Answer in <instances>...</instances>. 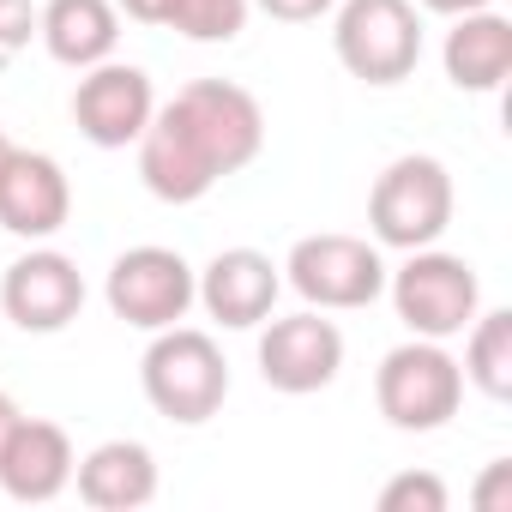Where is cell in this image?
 I'll return each mask as SVG.
<instances>
[{
	"mask_svg": "<svg viewBox=\"0 0 512 512\" xmlns=\"http://www.w3.org/2000/svg\"><path fill=\"white\" fill-rule=\"evenodd\" d=\"M260 151H266V115L253 91L229 79H193L139 133V175L163 205H193Z\"/></svg>",
	"mask_w": 512,
	"mask_h": 512,
	"instance_id": "6da1fadb",
	"label": "cell"
},
{
	"mask_svg": "<svg viewBox=\"0 0 512 512\" xmlns=\"http://www.w3.org/2000/svg\"><path fill=\"white\" fill-rule=\"evenodd\" d=\"M139 386H145V398H151L157 416H169V422H181V428H199V422H211V416L223 410V398H229V362H223V350H217L205 332H193V326H163V332L151 338L145 362H139Z\"/></svg>",
	"mask_w": 512,
	"mask_h": 512,
	"instance_id": "7a4b0ae2",
	"label": "cell"
},
{
	"mask_svg": "<svg viewBox=\"0 0 512 512\" xmlns=\"http://www.w3.org/2000/svg\"><path fill=\"white\" fill-rule=\"evenodd\" d=\"M374 404L398 434H434L464 404V368L446 356V344L410 338V344L386 350V362L374 374Z\"/></svg>",
	"mask_w": 512,
	"mask_h": 512,
	"instance_id": "3957f363",
	"label": "cell"
},
{
	"mask_svg": "<svg viewBox=\"0 0 512 512\" xmlns=\"http://www.w3.org/2000/svg\"><path fill=\"white\" fill-rule=\"evenodd\" d=\"M452 223V175L440 157H392L368 193V229L380 247L416 253L434 247Z\"/></svg>",
	"mask_w": 512,
	"mask_h": 512,
	"instance_id": "277c9868",
	"label": "cell"
},
{
	"mask_svg": "<svg viewBox=\"0 0 512 512\" xmlns=\"http://www.w3.org/2000/svg\"><path fill=\"white\" fill-rule=\"evenodd\" d=\"M386 284H392L398 320L416 338H434V344L458 338L482 314V278H476V266L458 260V253H440V247H416L398 272H386Z\"/></svg>",
	"mask_w": 512,
	"mask_h": 512,
	"instance_id": "5b68a950",
	"label": "cell"
},
{
	"mask_svg": "<svg viewBox=\"0 0 512 512\" xmlns=\"http://www.w3.org/2000/svg\"><path fill=\"white\" fill-rule=\"evenodd\" d=\"M332 49L362 85H404L422 61V13L416 0H344Z\"/></svg>",
	"mask_w": 512,
	"mask_h": 512,
	"instance_id": "8992f818",
	"label": "cell"
},
{
	"mask_svg": "<svg viewBox=\"0 0 512 512\" xmlns=\"http://www.w3.org/2000/svg\"><path fill=\"white\" fill-rule=\"evenodd\" d=\"M284 278H290V290H296L308 308L344 314V308L380 302V290H386V260H380L374 241L326 229V235H302V241L290 247Z\"/></svg>",
	"mask_w": 512,
	"mask_h": 512,
	"instance_id": "52a82bcc",
	"label": "cell"
},
{
	"mask_svg": "<svg viewBox=\"0 0 512 512\" xmlns=\"http://www.w3.org/2000/svg\"><path fill=\"white\" fill-rule=\"evenodd\" d=\"M103 296H109L115 320H127L139 332H163V326H181L193 308V266L175 247H127L109 266Z\"/></svg>",
	"mask_w": 512,
	"mask_h": 512,
	"instance_id": "ba28073f",
	"label": "cell"
},
{
	"mask_svg": "<svg viewBox=\"0 0 512 512\" xmlns=\"http://www.w3.org/2000/svg\"><path fill=\"white\" fill-rule=\"evenodd\" d=\"M344 368V332L332 320H320V308L272 320L260 332V380L284 398H308L326 392Z\"/></svg>",
	"mask_w": 512,
	"mask_h": 512,
	"instance_id": "9c48e42d",
	"label": "cell"
},
{
	"mask_svg": "<svg viewBox=\"0 0 512 512\" xmlns=\"http://www.w3.org/2000/svg\"><path fill=\"white\" fill-rule=\"evenodd\" d=\"M151 115H157V91H151L145 67H127V61L85 67V79L73 91V121H79V133L91 145H103V151L139 145V133L151 127Z\"/></svg>",
	"mask_w": 512,
	"mask_h": 512,
	"instance_id": "30bf717a",
	"label": "cell"
},
{
	"mask_svg": "<svg viewBox=\"0 0 512 512\" xmlns=\"http://www.w3.org/2000/svg\"><path fill=\"white\" fill-rule=\"evenodd\" d=\"M284 290V266H272L260 247H223L205 272H193V302L229 326V332H253L266 326Z\"/></svg>",
	"mask_w": 512,
	"mask_h": 512,
	"instance_id": "8fae6325",
	"label": "cell"
},
{
	"mask_svg": "<svg viewBox=\"0 0 512 512\" xmlns=\"http://www.w3.org/2000/svg\"><path fill=\"white\" fill-rule=\"evenodd\" d=\"M0 308L19 332H67L85 308V278L67 253L55 247H31L25 260L7 266L0 278Z\"/></svg>",
	"mask_w": 512,
	"mask_h": 512,
	"instance_id": "7c38bea8",
	"label": "cell"
},
{
	"mask_svg": "<svg viewBox=\"0 0 512 512\" xmlns=\"http://www.w3.org/2000/svg\"><path fill=\"white\" fill-rule=\"evenodd\" d=\"M73 217V187L67 169L49 151H19L0 169V229L19 241H49L61 223Z\"/></svg>",
	"mask_w": 512,
	"mask_h": 512,
	"instance_id": "4fadbf2b",
	"label": "cell"
},
{
	"mask_svg": "<svg viewBox=\"0 0 512 512\" xmlns=\"http://www.w3.org/2000/svg\"><path fill=\"white\" fill-rule=\"evenodd\" d=\"M73 464L79 458H73L67 428H55L43 416H19L13 434L0 440V488H7L13 500H25V506L55 500L73 482Z\"/></svg>",
	"mask_w": 512,
	"mask_h": 512,
	"instance_id": "5bb4252c",
	"label": "cell"
},
{
	"mask_svg": "<svg viewBox=\"0 0 512 512\" xmlns=\"http://www.w3.org/2000/svg\"><path fill=\"white\" fill-rule=\"evenodd\" d=\"M73 476H79V500L97 506V512H133V506L157 500V458L139 440H103V446H91L73 464Z\"/></svg>",
	"mask_w": 512,
	"mask_h": 512,
	"instance_id": "9a60e30c",
	"label": "cell"
},
{
	"mask_svg": "<svg viewBox=\"0 0 512 512\" xmlns=\"http://www.w3.org/2000/svg\"><path fill=\"white\" fill-rule=\"evenodd\" d=\"M440 61H446V79H452L458 91H476V97L500 91L506 73H512V19H500L494 7L458 13L452 31H446Z\"/></svg>",
	"mask_w": 512,
	"mask_h": 512,
	"instance_id": "2e32d148",
	"label": "cell"
},
{
	"mask_svg": "<svg viewBox=\"0 0 512 512\" xmlns=\"http://www.w3.org/2000/svg\"><path fill=\"white\" fill-rule=\"evenodd\" d=\"M37 37L43 49L85 73L97 61H115V43H121V7L115 0H49V7L37 13Z\"/></svg>",
	"mask_w": 512,
	"mask_h": 512,
	"instance_id": "e0dca14e",
	"label": "cell"
},
{
	"mask_svg": "<svg viewBox=\"0 0 512 512\" xmlns=\"http://www.w3.org/2000/svg\"><path fill=\"white\" fill-rule=\"evenodd\" d=\"M470 338H464V380L482 392V398H512V314L506 308H488V314H476L470 326H464Z\"/></svg>",
	"mask_w": 512,
	"mask_h": 512,
	"instance_id": "ac0fdd59",
	"label": "cell"
},
{
	"mask_svg": "<svg viewBox=\"0 0 512 512\" xmlns=\"http://www.w3.org/2000/svg\"><path fill=\"white\" fill-rule=\"evenodd\" d=\"M169 31H181L187 43H229L247 31V0H181Z\"/></svg>",
	"mask_w": 512,
	"mask_h": 512,
	"instance_id": "d6986e66",
	"label": "cell"
},
{
	"mask_svg": "<svg viewBox=\"0 0 512 512\" xmlns=\"http://www.w3.org/2000/svg\"><path fill=\"white\" fill-rule=\"evenodd\" d=\"M380 512H446V482L434 470H404L380 488Z\"/></svg>",
	"mask_w": 512,
	"mask_h": 512,
	"instance_id": "ffe728a7",
	"label": "cell"
},
{
	"mask_svg": "<svg viewBox=\"0 0 512 512\" xmlns=\"http://www.w3.org/2000/svg\"><path fill=\"white\" fill-rule=\"evenodd\" d=\"M37 37V7L31 0H0V55H19Z\"/></svg>",
	"mask_w": 512,
	"mask_h": 512,
	"instance_id": "44dd1931",
	"label": "cell"
},
{
	"mask_svg": "<svg viewBox=\"0 0 512 512\" xmlns=\"http://www.w3.org/2000/svg\"><path fill=\"white\" fill-rule=\"evenodd\" d=\"M247 7H260L278 25H314V19H326L338 7V0H247Z\"/></svg>",
	"mask_w": 512,
	"mask_h": 512,
	"instance_id": "7402d4cb",
	"label": "cell"
},
{
	"mask_svg": "<svg viewBox=\"0 0 512 512\" xmlns=\"http://www.w3.org/2000/svg\"><path fill=\"white\" fill-rule=\"evenodd\" d=\"M476 506L482 512H506L512 506V464H488V482L476 488Z\"/></svg>",
	"mask_w": 512,
	"mask_h": 512,
	"instance_id": "603a6c76",
	"label": "cell"
},
{
	"mask_svg": "<svg viewBox=\"0 0 512 512\" xmlns=\"http://www.w3.org/2000/svg\"><path fill=\"white\" fill-rule=\"evenodd\" d=\"M115 7H121L133 25H163V31H169V19H175L181 0H115Z\"/></svg>",
	"mask_w": 512,
	"mask_h": 512,
	"instance_id": "cb8c5ba5",
	"label": "cell"
},
{
	"mask_svg": "<svg viewBox=\"0 0 512 512\" xmlns=\"http://www.w3.org/2000/svg\"><path fill=\"white\" fill-rule=\"evenodd\" d=\"M428 13H440V19H458V13H482V7H494V0H422Z\"/></svg>",
	"mask_w": 512,
	"mask_h": 512,
	"instance_id": "d4e9b609",
	"label": "cell"
},
{
	"mask_svg": "<svg viewBox=\"0 0 512 512\" xmlns=\"http://www.w3.org/2000/svg\"><path fill=\"white\" fill-rule=\"evenodd\" d=\"M13 422H19V404H13L7 392H0V440H7V434H13Z\"/></svg>",
	"mask_w": 512,
	"mask_h": 512,
	"instance_id": "484cf974",
	"label": "cell"
},
{
	"mask_svg": "<svg viewBox=\"0 0 512 512\" xmlns=\"http://www.w3.org/2000/svg\"><path fill=\"white\" fill-rule=\"evenodd\" d=\"M7 157H13V139H7V133H0V169H7Z\"/></svg>",
	"mask_w": 512,
	"mask_h": 512,
	"instance_id": "4316f807",
	"label": "cell"
}]
</instances>
